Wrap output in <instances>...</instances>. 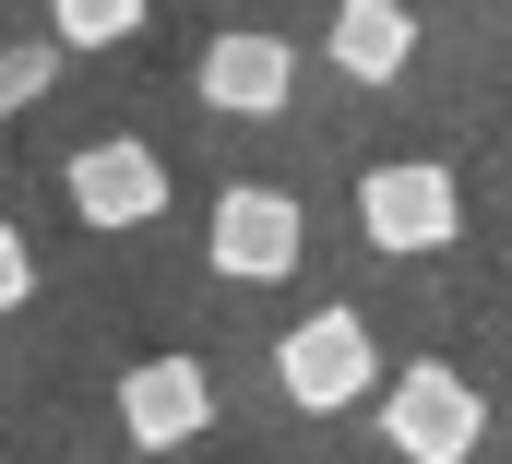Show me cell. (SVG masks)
<instances>
[{
    "instance_id": "obj_1",
    "label": "cell",
    "mask_w": 512,
    "mask_h": 464,
    "mask_svg": "<svg viewBox=\"0 0 512 464\" xmlns=\"http://www.w3.org/2000/svg\"><path fill=\"white\" fill-rule=\"evenodd\" d=\"M382 441H393V464H465L489 441V393L453 357H405L382 393Z\"/></svg>"
},
{
    "instance_id": "obj_2",
    "label": "cell",
    "mask_w": 512,
    "mask_h": 464,
    "mask_svg": "<svg viewBox=\"0 0 512 464\" xmlns=\"http://www.w3.org/2000/svg\"><path fill=\"white\" fill-rule=\"evenodd\" d=\"M298 250H310L298 191H274V179L215 191V215H203V262H215L227 286H286V274H298Z\"/></svg>"
},
{
    "instance_id": "obj_3",
    "label": "cell",
    "mask_w": 512,
    "mask_h": 464,
    "mask_svg": "<svg viewBox=\"0 0 512 464\" xmlns=\"http://www.w3.org/2000/svg\"><path fill=\"white\" fill-rule=\"evenodd\" d=\"M274 381H286V405H298V417H346L358 393H382V346H370V322H358V310H310V322H286Z\"/></svg>"
},
{
    "instance_id": "obj_4",
    "label": "cell",
    "mask_w": 512,
    "mask_h": 464,
    "mask_svg": "<svg viewBox=\"0 0 512 464\" xmlns=\"http://www.w3.org/2000/svg\"><path fill=\"white\" fill-rule=\"evenodd\" d=\"M358 238H370V250H453V238H465L453 167H429V155L370 167V179H358Z\"/></svg>"
},
{
    "instance_id": "obj_5",
    "label": "cell",
    "mask_w": 512,
    "mask_h": 464,
    "mask_svg": "<svg viewBox=\"0 0 512 464\" xmlns=\"http://www.w3.org/2000/svg\"><path fill=\"white\" fill-rule=\"evenodd\" d=\"M60 191H72L84 227H155V215H167V155H155L143 131H108V143H84V155L60 167Z\"/></svg>"
},
{
    "instance_id": "obj_6",
    "label": "cell",
    "mask_w": 512,
    "mask_h": 464,
    "mask_svg": "<svg viewBox=\"0 0 512 464\" xmlns=\"http://www.w3.org/2000/svg\"><path fill=\"white\" fill-rule=\"evenodd\" d=\"M191 96L227 119H274L298 96V48L286 36H262V24H227V36H203V60H191Z\"/></svg>"
},
{
    "instance_id": "obj_7",
    "label": "cell",
    "mask_w": 512,
    "mask_h": 464,
    "mask_svg": "<svg viewBox=\"0 0 512 464\" xmlns=\"http://www.w3.org/2000/svg\"><path fill=\"white\" fill-rule=\"evenodd\" d=\"M120 429H131V453L203 441L215 429V369L203 357H143V369H120Z\"/></svg>"
},
{
    "instance_id": "obj_8",
    "label": "cell",
    "mask_w": 512,
    "mask_h": 464,
    "mask_svg": "<svg viewBox=\"0 0 512 464\" xmlns=\"http://www.w3.org/2000/svg\"><path fill=\"white\" fill-rule=\"evenodd\" d=\"M417 60V12L405 0H334V72L346 84H393Z\"/></svg>"
},
{
    "instance_id": "obj_9",
    "label": "cell",
    "mask_w": 512,
    "mask_h": 464,
    "mask_svg": "<svg viewBox=\"0 0 512 464\" xmlns=\"http://www.w3.org/2000/svg\"><path fill=\"white\" fill-rule=\"evenodd\" d=\"M48 36L60 48H120V36H143V0H48Z\"/></svg>"
},
{
    "instance_id": "obj_10",
    "label": "cell",
    "mask_w": 512,
    "mask_h": 464,
    "mask_svg": "<svg viewBox=\"0 0 512 464\" xmlns=\"http://www.w3.org/2000/svg\"><path fill=\"white\" fill-rule=\"evenodd\" d=\"M24 298H36V250H24V227H12V215H0V322H12Z\"/></svg>"
}]
</instances>
